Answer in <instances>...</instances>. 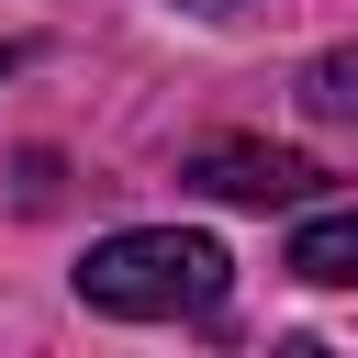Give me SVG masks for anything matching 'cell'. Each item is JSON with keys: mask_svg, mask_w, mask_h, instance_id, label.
<instances>
[{"mask_svg": "<svg viewBox=\"0 0 358 358\" xmlns=\"http://www.w3.org/2000/svg\"><path fill=\"white\" fill-rule=\"evenodd\" d=\"M313 123H358V45H324L313 67H302V90H291Z\"/></svg>", "mask_w": 358, "mask_h": 358, "instance_id": "277c9868", "label": "cell"}, {"mask_svg": "<svg viewBox=\"0 0 358 358\" xmlns=\"http://www.w3.org/2000/svg\"><path fill=\"white\" fill-rule=\"evenodd\" d=\"M235 291V257L190 224H123L78 257V302L123 313V324H168V313H213Z\"/></svg>", "mask_w": 358, "mask_h": 358, "instance_id": "6da1fadb", "label": "cell"}, {"mask_svg": "<svg viewBox=\"0 0 358 358\" xmlns=\"http://www.w3.org/2000/svg\"><path fill=\"white\" fill-rule=\"evenodd\" d=\"M280 268H291V280H313V291H358V213H302Z\"/></svg>", "mask_w": 358, "mask_h": 358, "instance_id": "3957f363", "label": "cell"}, {"mask_svg": "<svg viewBox=\"0 0 358 358\" xmlns=\"http://www.w3.org/2000/svg\"><path fill=\"white\" fill-rule=\"evenodd\" d=\"M179 179L201 190V201H246V213H291V201H313V157H291V145H246V134H224V145H190L179 157Z\"/></svg>", "mask_w": 358, "mask_h": 358, "instance_id": "7a4b0ae2", "label": "cell"}, {"mask_svg": "<svg viewBox=\"0 0 358 358\" xmlns=\"http://www.w3.org/2000/svg\"><path fill=\"white\" fill-rule=\"evenodd\" d=\"M11 67H22V45H0V78H11Z\"/></svg>", "mask_w": 358, "mask_h": 358, "instance_id": "5b68a950", "label": "cell"}, {"mask_svg": "<svg viewBox=\"0 0 358 358\" xmlns=\"http://www.w3.org/2000/svg\"><path fill=\"white\" fill-rule=\"evenodd\" d=\"M190 11H246V0H190Z\"/></svg>", "mask_w": 358, "mask_h": 358, "instance_id": "8992f818", "label": "cell"}]
</instances>
